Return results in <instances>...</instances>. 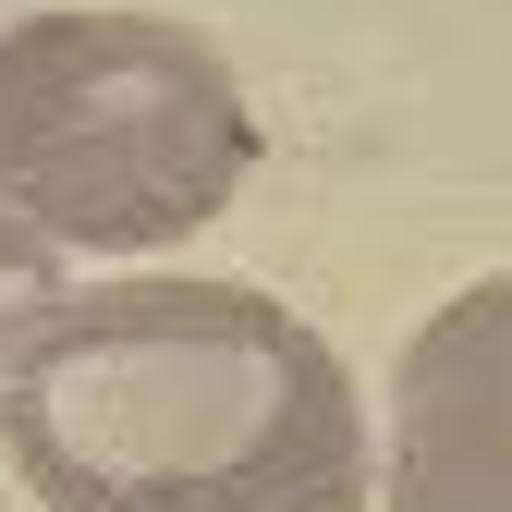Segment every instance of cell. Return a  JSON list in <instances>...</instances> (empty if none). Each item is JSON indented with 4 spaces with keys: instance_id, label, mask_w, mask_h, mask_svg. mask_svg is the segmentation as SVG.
I'll return each instance as SVG.
<instances>
[{
    "instance_id": "cell-1",
    "label": "cell",
    "mask_w": 512,
    "mask_h": 512,
    "mask_svg": "<svg viewBox=\"0 0 512 512\" xmlns=\"http://www.w3.org/2000/svg\"><path fill=\"white\" fill-rule=\"evenodd\" d=\"M0 439L49 512H366L342 354L244 281H98L0 378Z\"/></svg>"
},
{
    "instance_id": "cell-2",
    "label": "cell",
    "mask_w": 512,
    "mask_h": 512,
    "mask_svg": "<svg viewBox=\"0 0 512 512\" xmlns=\"http://www.w3.org/2000/svg\"><path fill=\"white\" fill-rule=\"evenodd\" d=\"M256 171L232 61L159 13H25L0 25V220L37 244H183Z\"/></svg>"
},
{
    "instance_id": "cell-3",
    "label": "cell",
    "mask_w": 512,
    "mask_h": 512,
    "mask_svg": "<svg viewBox=\"0 0 512 512\" xmlns=\"http://www.w3.org/2000/svg\"><path fill=\"white\" fill-rule=\"evenodd\" d=\"M391 512H512V281L452 293L403 354Z\"/></svg>"
},
{
    "instance_id": "cell-4",
    "label": "cell",
    "mask_w": 512,
    "mask_h": 512,
    "mask_svg": "<svg viewBox=\"0 0 512 512\" xmlns=\"http://www.w3.org/2000/svg\"><path fill=\"white\" fill-rule=\"evenodd\" d=\"M61 317V256L25 232V220H0V378L25 366V342Z\"/></svg>"
}]
</instances>
